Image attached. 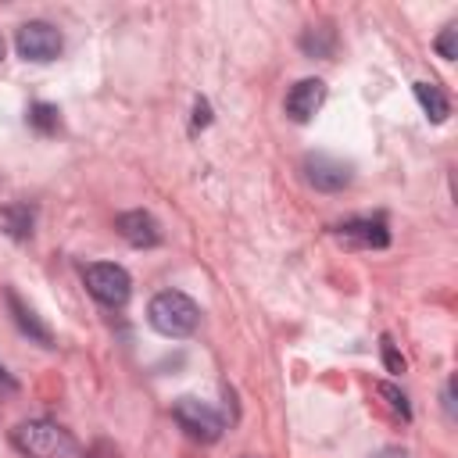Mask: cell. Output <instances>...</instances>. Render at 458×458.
<instances>
[{
	"label": "cell",
	"mask_w": 458,
	"mask_h": 458,
	"mask_svg": "<svg viewBox=\"0 0 458 458\" xmlns=\"http://www.w3.org/2000/svg\"><path fill=\"white\" fill-rule=\"evenodd\" d=\"M147 322L150 329H157L161 336H172V340H182L197 329L200 322V308L193 304V297H186L182 290H161L150 297L147 304Z\"/></svg>",
	"instance_id": "6da1fadb"
},
{
	"label": "cell",
	"mask_w": 458,
	"mask_h": 458,
	"mask_svg": "<svg viewBox=\"0 0 458 458\" xmlns=\"http://www.w3.org/2000/svg\"><path fill=\"white\" fill-rule=\"evenodd\" d=\"M11 444L29 458H57L72 447V437L50 419H29L11 429Z\"/></svg>",
	"instance_id": "7a4b0ae2"
},
{
	"label": "cell",
	"mask_w": 458,
	"mask_h": 458,
	"mask_svg": "<svg viewBox=\"0 0 458 458\" xmlns=\"http://www.w3.org/2000/svg\"><path fill=\"white\" fill-rule=\"evenodd\" d=\"M82 283L93 293V301H100L104 308H125L129 293H132V279L122 265L114 261H93L82 268Z\"/></svg>",
	"instance_id": "3957f363"
},
{
	"label": "cell",
	"mask_w": 458,
	"mask_h": 458,
	"mask_svg": "<svg viewBox=\"0 0 458 458\" xmlns=\"http://www.w3.org/2000/svg\"><path fill=\"white\" fill-rule=\"evenodd\" d=\"M172 415H175V422H179L193 440H204V444H215V440L222 437V429H225L222 415H218L211 404H204L200 397H179V401L172 404Z\"/></svg>",
	"instance_id": "277c9868"
},
{
	"label": "cell",
	"mask_w": 458,
	"mask_h": 458,
	"mask_svg": "<svg viewBox=\"0 0 458 458\" xmlns=\"http://www.w3.org/2000/svg\"><path fill=\"white\" fill-rule=\"evenodd\" d=\"M14 47H18V57L47 64V61H54L61 54L64 39H61V32L50 21H25L18 29V36H14Z\"/></svg>",
	"instance_id": "5b68a950"
},
{
	"label": "cell",
	"mask_w": 458,
	"mask_h": 458,
	"mask_svg": "<svg viewBox=\"0 0 458 458\" xmlns=\"http://www.w3.org/2000/svg\"><path fill=\"white\" fill-rule=\"evenodd\" d=\"M333 236L344 247H361V250H383L390 243V229L383 215H361V218H347L340 225H333Z\"/></svg>",
	"instance_id": "8992f818"
},
{
	"label": "cell",
	"mask_w": 458,
	"mask_h": 458,
	"mask_svg": "<svg viewBox=\"0 0 458 458\" xmlns=\"http://www.w3.org/2000/svg\"><path fill=\"white\" fill-rule=\"evenodd\" d=\"M351 175L354 168L344 157H333L326 150H315L304 157V179L322 193H340L344 186H351Z\"/></svg>",
	"instance_id": "52a82bcc"
},
{
	"label": "cell",
	"mask_w": 458,
	"mask_h": 458,
	"mask_svg": "<svg viewBox=\"0 0 458 458\" xmlns=\"http://www.w3.org/2000/svg\"><path fill=\"white\" fill-rule=\"evenodd\" d=\"M114 229H118V236H122L125 243H132V247H157V243H161V225H157V218H154L150 211H143V208L122 211V215L114 218Z\"/></svg>",
	"instance_id": "ba28073f"
},
{
	"label": "cell",
	"mask_w": 458,
	"mask_h": 458,
	"mask_svg": "<svg viewBox=\"0 0 458 458\" xmlns=\"http://www.w3.org/2000/svg\"><path fill=\"white\" fill-rule=\"evenodd\" d=\"M322 100H326V82L322 79H301V82L290 86L283 107H286V114L293 122H311L315 111L322 107Z\"/></svg>",
	"instance_id": "9c48e42d"
},
{
	"label": "cell",
	"mask_w": 458,
	"mask_h": 458,
	"mask_svg": "<svg viewBox=\"0 0 458 458\" xmlns=\"http://www.w3.org/2000/svg\"><path fill=\"white\" fill-rule=\"evenodd\" d=\"M4 297H7V308H11L14 326H18V329H21L29 340H36L39 347H50V344H54L50 326H47V322H43V318H39V315H36V311H32V308H29V304L18 297V293H14V290H7Z\"/></svg>",
	"instance_id": "30bf717a"
},
{
	"label": "cell",
	"mask_w": 458,
	"mask_h": 458,
	"mask_svg": "<svg viewBox=\"0 0 458 458\" xmlns=\"http://www.w3.org/2000/svg\"><path fill=\"white\" fill-rule=\"evenodd\" d=\"M297 47H301V54H304V57H318V61L333 57V54H336V29H333V21L308 25V29L301 32Z\"/></svg>",
	"instance_id": "8fae6325"
},
{
	"label": "cell",
	"mask_w": 458,
	"mask_h": 458,
	"mask_svg": "<svg viewBox=\"0 0 458 458\" xmlns=\"http://www.w3.org/2000/svg\"><path fill=\"white\" fill-rule=\"evenodd\" d=\"M411 89H415V100H419V107L426 111V118H429L433 125H440V122L451 114V100L444 97V89H440L437 82H415Z\"/></svg>",
	"instance_id": "7c38bea8"
},
{
	"label": "cell",
	"mask_w": 458,
	"mask_h": 458,
	"mask_svg": "<svg viewBox=\"0 0 458 458\" xmlns=\"http://www.w3.org/2000/svg\"><path fill=\"white\" fill-rule=\"evenodd\" d=\"M25 122H29L39 136H50V132H57V125H61V111H57L54 104H47V100H36V104H29Z\"/></svg>",
	"instance_id": "4fadbf2b"
},
{
	"label": "cell",
	"mask_w": 458,
	"mask_h": 458,
	"mask_svg": "<svg viewBox=\"0 0 458 458\" xmlns=\"http://www.w3.org/2000/svg\"><path fill=\"white\" fill-rule=\"evenodd\" d=\"M4 218L11 222V233H14V236H29V233H32V211H29L25 204H11V208L4 211Z\"/></svg>",
	"instance_id": "5bb4252c"
},
{
	"label": "cell",
	"mask_w": 458,
	"mask_h": 458,
	"mask_svg": "<svg viewBox=\"0 0 458 458\" xmlns=\"http://www.w3.org/2000/svg\"><path fill=\"white\" fill-rule=\"evenodd\" d=\"M376 394H379V397H386V404H390L401 419H411V404H408V397H404L394 383H379V386H376Z\"/></svg>",
	"instance_id": "9a60e30c"
},
{
	"label": "cell",
	"mask_w": 458,
	"mask_h": 458,
	"mask_svg": "<svg viewBox=\"0 0 458 458\" xmlns=\"http://www.w3.org/2000/svg\"><path fill=\"white\" fill-rule=\"evenodd\" d=\"M437 54L444 57V61H454L458 57V25H444V32L437 36Z\"/></svg>",
	"instance_id": "2e32d148"
},
{
	"label": "cell",
	"mask_w": 458,
	"mask_h": 458,
	"mask_svg": "<svg viewBox=\"0 0 458 458\" xmlns=\"http://www.w3.org/2000/svg\"><path fill=\"white\" fill-rule=\"evenodd\" d=\"M383 365H386V372H404V358L397 354V347L390 344V336H383Z\"/></svg>",
	"instance_id": "e0dca14e"
},
{
	"label": "cell",
	"mask_w": 458,
	"mask_h": 458,
	"mask_svg": "<svg viewBox=\"0 0 458 458\" xmlns=\"http://www.w3.org/2000/svg\"><path fill=\"white\" fill-rule=\"evenodd\" d=\"M208 122H211V104H208L204 97H197V104H193V132L204 129Z\"/></svg>",
	"instance_id": "ac0fdd59"
},
{
	"label": "cell",
	"mask_w": 458,
	"mask_h": 458,
	"mask_svg": "<svg viewBox=\"0 0 458 458\" xmlns=\"http://www.w3.org/2000/svg\"><path fill=\"white\" fill-rule=\"evenodd\" d=\"M444 411H447V419H454V379L444 383Z\"/></svg>",
	"instance_id": "d6986e66"
},
{
	"label": "cell",
	"mask_w": 458,
	"mask_h": 458,
	"mask_svg": "<svg viewBox=\"0 0 458 458\" xmlns=\"http://www.w3.org/2000/svg\"><path fill=\"white\" fill-rule=\"evenodd\" d=\"M89 458H118V451L107 444V440H100V444H93V451H89Z\"/></svg>",
	"instance_id": "ffe728a7"
},
{
	"label": "cell",
	"mask_w": 458,
	"mask_h": 458,
	"mask_svg": "<svg viewBox=\"0 0 458 458\" xmlns=\"http://www.w3.org/2000/svg\"><path fill=\"white\" fill-rule=\"evenodd\" d=\"M0 390H4V394H14V390H18V379H14L4 365H0Z\"/></svg>",
	"instance_id": "44dd1931"
},
{
	"label": "cell",
	"mask_w": 458,
	"mask_h": 458,
	"mask_svg": "<svg viewBox=\"0 0 458 458\" xmlns=\"http://www.w3.org/2000/svg\"><path fill=\"white\" fill-rule=\"evenodd\" d=\"M372 458H408V451H404V447H383V451H376Z\"/></svg>",
	"instance_id": "7402d4cb"
},
{
	"label": "cell",
	"mask_w": 458,
	"mask_h": 458,
	"mask_svg": "<svg viewBox=\"0 0 458 458\" xmlns=\"http://www.w3.org/2000/svg\"><path fill=\"white\" fill-rule=\"evenodd\" d=\"M4 54H7V43H4V36H0V61H4Z\"/></svg>",
	"instance_id": "603a6c76"
}]
</instances>
